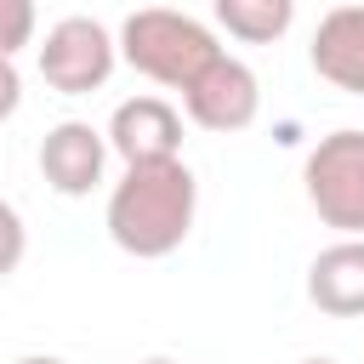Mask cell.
Masks as SVG:
<instances>
[{
  "mask_svg": "<svg viewBox=\"0 0 364 364\" xmlns=\"http://www.w3.org/2000/svg\"><path fill=\"white\" fill-rule=\"evenodd\" d=\"M193 210H199V182L182 159L125 165V176L108 193V239L136 262H159L182 250V239L193 233Z\"/></svg>",
  "mask_w": 364,
  "mask_h": 364,
  "instance_id": "cell-1",
  "label": "cell"
},
{
  "mask_svg": "<svg viewBox=\"0 0 364 364\" xmlns=\"http://www.w3.org/2000/svg\"><path fill=\"white\" fill-rule=\"evenodd\" d=\"M114 46H119V63H131L142 80L171 85V91L193 85V80L222 57L216 34H210L199 17L171 11V6H142V11H131V17L119 23V40H114Z\"/></svg>",
  "mask_w": 364,
  "mask_h": 364,
  "instance_id": "cell-2",
  "label": "cell"
},
{
  "mask_svg": "<svg viewBox=\"0 0 364 364\" xmlns=\"http://www.w3.org/2000/svg\"><path fill=\"white\" fill-rule=\"evenodd\" d=\"M301 182H307V205L318 210L324 228L364 239V131L318 136L301 165Z\"/></svg>",
  "mask_w": 364,
  "mask_h": 364,
  "instance_id": "cell-3",
  "label": "cell"
},
{
  "mask_svg": "<svg viewBox=\"0 0 364 364\" xmlns=\"http://www.w3.org/2000/svg\"><path fill=\"white\" fill-rule=\"evenodd\" d=\"M114 63H119V46H114V34H108L97 17H63V23H51L46 40H40V74H46V85L63 91V97H91V91H102L108 74H114Z\"/></svg>",
  "mask_w": 364,
  "mask_h": 364,
  "instance_id": "cell-4",
  "label": "cell"
},
{
  "mask_svg": "<svg viewBox=\"0 0 364 364\" xmlns=\"http://www.w3.org/2000/svg\"><path fill=\"white\" fill-rule=\"evenodd\" d=\"M182 108H188V119L199 131H222L228 136V131H245L262 114V85H256L250 63L222 51L193 85H182Z\"/></svg>",
  "mask_w": 364,
  "mask_h": 364,
  "instance_id": "cell-5",
  "label": "cell"
},
{
  "mask_svg": "<svg viewBox=\"0 0 364 364\" xmlns=\"http://www.w3.org/2000/svg\"><path fill=\"white\" fill-rule=\"evenodd\" d=\"M108 148L125 165H148V159H182V114L165 97H131L114 108L108 119Z\"/></svg>",
  "mask_w": 364,
  "mask_h": 364,
  "instance_id": "cell-6",
  "label": "cell"
},
{
  "mask_svg": "<svg viewBox=\"0 0 364 364\" xmlns=\"http://www.w3.org/2000/svg\"><path fill=\"white\" fill-rule=\"evenodd\" d=\"M102 165H108V136L91 131L85 119H63L46 131L40 142V176L63 193V199H85L97 182H102Z\"/></svg>",
  "mask_w": 364,
  "mask_h": 364,
  "instance_id": "cell-7",
  "label": "cell"
},
{
  "mask_svg": "<svg viewBox=\"0 0 364 364\" xmlns=\"http://www.w3.org/2000/svg\"><path fill=\"white\" fill-rule=\"evenodd\" d=\"M313 74L347 97H364V6H336L313 28Z\"/></svg>",
  "mask_w": 364,
  "mask_h": 364,
  "instance_id": "cell-8",
  "label": "cell"
},
{
  "mask_svg": "<svg viewBox=\"0 0 364 364\" xmlns=\"http://www.w3.org/2000/svg\"><path fill=\"white\" fill-rule=\"evenodd\" d=\"M307 301L330 318H364V239H336L313 256Z\"/></svg>",
  "mask_w": 364,
  "mask_h": 364,
  "instance_id": "cell-9",
  "label": "cell"
},
{
  "mask_svg": "<svg viewBox=\"0 0 364 364\" xmlns=\"http://www.w3.org/2000/svg\"><path fill=\"white\" fill-rule=\"evenodd\" d=\"M210 11L233 40L273 46V40H284V28L296 17V0H210Z\"/></svg>",
  "mask_w": 364,
  "mask_h": 364,
  "instance_id": "cell-10",
  "label": "cell"
},
{
  "mask_svg": "<svg viewBox=\"0 0 364 364\" xmlns=\"http://www.w3.org/2000/svg\"><path fill=\"white\" fill-rule=\"evenodd\" d=\"M34 40V0H0V57H17Z\"/></svg>",
  "mask_w": 364,
  "mask_h": 364,
  "instance_id": "cell-11",
  "label": "cell"
},
{
  "mask_svg": "<svg viewBox=\"0 0 364 364\" xmlns=\"http://www.w3.org/2000/svg\"><path fill=\"white\" fill-rule=\"evenodd\" d=\"M23 250H28V228H23L17 205H6V199H0V279H11V273H17Z\"/></svg>",
  "mask_w": 364,
  "mask_h": 364,
  "instance_id": "cell-12",
  "label": "cell"
},
{
  "mask_svg": "<svg viewBox=\"0 0 364 364\" xmlns=\"http://www.w3.org/2000/svg\"><path fill=\"white\" fill-rule=\"evenodd\" d=\"M17 108H23V74L11 57H0V119H11Z\"/></svg>",
  "mask_w": 364,
  "mask_h": 364,
  "instance_id": "cell-13",
  "label": "cell"
},
{
  "mask_svg": "<svg viewBox=\"0 0 364 364\" xmlns=\"http://www.w3.org/2000/svg\"><path fill=\"white\" fill-rule=\"evenodd\" d=\"M17 364H63V358H17Z\"/></svg>",
  "mask_w": 364,
  "mask_h": 364,
  "instance_id": "cell-14",
  "label": "cell"
},
{
  "mask_svg": "<svg viewBox=\"0 0 364 364\" xmlns=\"http://www.w3.org/2000/svg\"><path fill=\"white\" fill-rule=\"evenodd\" d=\"M301 364H336V358H301Z\"/></svg>",
  "mask_w": 364,
  "mask_h": 364,
  "instance_id": "cell-15",
  "label": "cell"
},
{
  "mask_svg": "<svg viewBox=\"0 0 364 364\" xmlns=\"http://www.w3.org/2000/svg\"><path fill=\"white\" fill-rule=\"evenodd\" d=\"M142 364H176V358H142Z\"/></svg>",
  "mask_w": 364,
  "mask_h": 364,
  "instance_id": "cell-16",
  "label": "cell"
}]
</instances>
